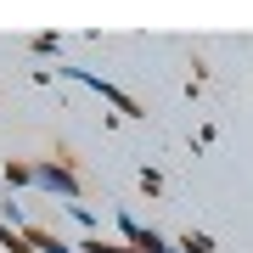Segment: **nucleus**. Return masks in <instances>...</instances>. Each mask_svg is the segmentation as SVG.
Here are the masks:
<instances>
[{
  "label": "nucleus",
  "mask_w": 253,
  "mask_h": 253,
  "mask_svg": "<svg viewBox=\"0 0 253 253\" xmlns=\"http://www.w3.org/2000/svg\"><path fill=\"white\" fill-rule=\"evenodd\" d=\"M34 186H40V191H56L62 203H79V197H84V186H79V174H73V158H68V152L34 158Z\"/></svg>",
  "instance_id": "obj_1"
},
{
  "label": "nucleus",
  "mask_w": 253,
  "mask_h": 253,
  "mask_svg": "<svg viewBox=\"0 0 253 253\" xmlns=\"http://www.w3.org/2000/svg\"><path fill=\"white\" fill-rule=\"evenodd\" d=\"M113 225H118V242L135 248V253H174V236H163V231H152V225H141L129 208H118Z\"/></svg>",
  "instance_id": "obj_2"
},
{
  "label": "nucleus",
  "mask_w": 253,
  "mask_h": 253,
  "mask_svg": "<svg viewBox=\"0 0 253 253\" xmlns=\"http://www.w3.org/2000/svg\"><path fill=\"white\" fill-rule=\"evenodd\" d=\"M56 73H68L73 84L96 90L101 101H113V107H118V118H146V113H141V101H135V96H124V90H118L113 79H101V73H90V68H56Z\"/></svg>",
  "instance_id": "obj_3"
},
{
  "label": "nucleus",
  "mask_w": 253,
  "mask_h": 253,
  "mask_svg": "<svg viewBox=\"0 0 253 253\" xmlns=\"http://www.w3.org/2000/svg\"><path fill=\"white\" fill-rule=\"evenodd\" d=\"M0 174H6L11 191H28V186H34V163H28V158H6V163H0Z\"/></svg>",
  "instance_id": "obj_4"
},
{
  "label": "nucleus",
  "mask_w": 253,
  "mask_h": 253,
  "mask_svg": "<svg viewBox=\"0 0 253 253\" xmlns=\"http://www.w3.org/2000/svg\"><path fill=\"white\" fill-rule=\"evenodd\" d=\"M174 253H219V248H214L208 231H180V236H174Z\"/></svg>",
  "instance_id": "obj_5"
},
{
  "label": "nucleus",
  "mask_w": 253,
  "mask_h": 253,
  "mask_svg": "<svg viewBox=\"0 0 253 253\" xmlns=\"http://www.w3.org/2000/svg\"><path fill=\"white\" fill-rule=\"evenodd\" d=\"M73 253H135V248H124V242H113V236H84V242H73Z\"/></svg>",
  "instance_id": "obj_6"
},
{
  "label": "nucleus",
  "mask_w": 253,
  "mask_h": 253,
  "mask_svg": "<svg viewBox=\"0 0 253 253\" xmlns=\"http://www.w3.org/2000/svg\"><path fill=\"white\" fill-rule=\"evenodd\" d=\"M0 253H34V248H28V236H23V231L0 225Z\"/></svg>",
  "instance_id": "obj_7"
},
{
  "label": "nucleus",
  "mask_w": 253,
  "mask_h": 253,
  "mask_svg": "<svg viewBox=\"0 0 253 253\" xmlns=\"http://www.w3.org/2000/svg\"><path fill=\"white\" fill-rule=\"evenodd\" d=\"M28 51H34V56H56V51H62V40H56V34H34V40H28Z\"/></svg>",
  "instance_id": "obj_8"
},
{
  "label": "nucleus",
  "mask_w": 253,
  "mask_h": 253,
  "mask_svg": "<svg viewBox=\"0 0 253 253\" xmlns=\"http://www.w3.org/2000/svg\"><path fill=\"white\" fill-rule=\"evenodd\" d=\"M141 191H146V197H163V174L158 169H141Z\"/></svg>",
  "instance_id": "obj_9"
},
{
  "label": "nucleus",
  "mask_w": 253,
  "mask_h": 253,
  "mask_svg": "<svg viewBox=\"0 0 253 253\" xmlns=\"http://www.w3.org/2000/svg\"><path fill=\"white\" fill-rule=\"evenodd\" d=\"M68 214H73V219H79V225H84V231H90V236H96V214H90V208H84V203H68Z\"/></svg>",
  "instance_id": "obj_10"
}]
</instances>
